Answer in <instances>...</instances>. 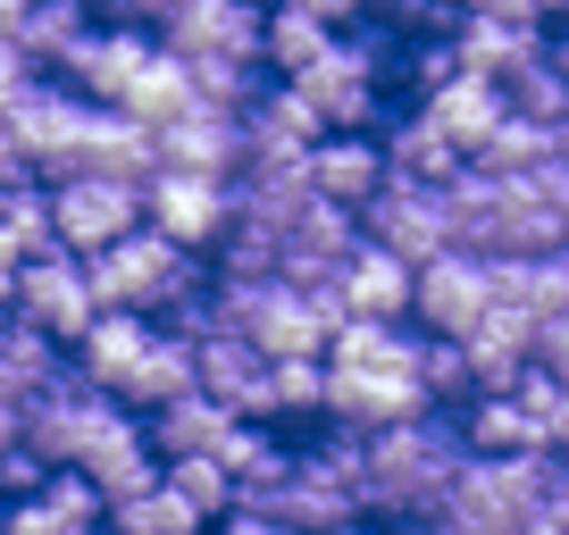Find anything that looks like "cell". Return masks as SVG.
<instances>
[{
    "instance_id": "6da1fadb",
    "label": "cell",
    "mask_w": 569,
    "mask_h": 535,
    "mask_svg": "<svg viewBox=\"0 0 569 535\" xmlns=\"http://www.w3.org/2000/svg\"><path fill=\"white\" fill-rule=\"evenodd\" d=\"M469 461L461 444V418L452 411H419V418H393V427H369V461H360V518L377 527H410L419 511H436L452 485V468Z\"/></svg>"
},
{
    "instance_id": "7a4b0ae2",
    "label": "cell",
    "mask_w": 569,
    "mask_h": 535,
    "mask_svg": "<svg viewBox=\"0 0 569 535\" xmlns=\"http://www.w3.org/2000/svg\"><path fill=\"white\" fill-rule=\"evenodd\" d=\"M76 268H84L92 310H142V319H151L160 302H177L184 285H201L193 251H184V243H168L160 226H126L118 243L76 251Z\"/></svg>"
},
{
    "instance_id": "3957f363",
    "label": "cell",
    "mask_w": 569,
    "mask_h": 535,
    "mask_svg": "<svg viewBox=\"0 0 569 535\" xmlns=\"http://www.w3.org/2000/svg\"><path fill=\"white\" fill-rule=\"evenodd\" d=\"M234 218V176H201V168H151L142 176V226H160L168 243L210 251Z\"/></svg>"
},
{
    "instance_id": "277c9868",
    "label": "cell",
    "mask_w": 569,
    "mask_h": 535,
    "mask_svg": "<svg viewBox=\"0 0 569 535\" xmlns=\"http://www.w3.org/2000/svg\"><path fill=\"white\" fill-rule=\"evenodd\" d=\"M486 260L478 251H461V243H445V251H427L419 268H410V310L402 319H419V335H452L461 343L469 326L486 319Z\"/></svg>"
},
{
    "instance_id": "5b68a950",
    "label": "cell",
    "mask_w": 569,
    "mask_h": 535,
    "mask_svg": "<svg viewBox=\"0 0 569 535\" xmlns=\"http://www.w3.org/2000/svg\"><path fill=\"white\" fill-rule=\"evenodd\" d=\"M9 310H18L34 335H51L59 352H76V335L92 326V293H84V268H76V251L42 243L18 260V293H9Z\"/></svg>"
},
{
    "instance_id": "8992f818",
    "label": "cell",
    "mask_w": 569,
    "mask_h": 535,
    "mask_svg": "<svg viewBox=\"0 0 569 535\" xmlns=\"http://www.w3.org/2000/svg\"><path fill=\"white\" fill-rule=\"evenodd\" d=\"M126 226H142V184L92 176V168L51 184V243L59 251H101V243H118Z\"/></svg>"
},
{
    "instance_id": "52a82bcc",
    "label": "cell",
    "mask_w": 569,
    "mask_h": 535,
    "mask_svg": "<svg viewBox=\"0 0 569 535\" xmlns=\"http://www.w3.org/2000/svg\"><path fill=\"white\" fill-rule=\"evenodd\" d=\"M360 234L386 243L393 260L419 268L427 251H445V210H436V184H410V176H377V193L360 201Z\"/></svg>"
},
{
    "instance_id": "ba28073f",
    "label": "cell",
    "mask_w": 569,
    "mask_h": 535,
    "mask_svg": "<svg viewBox=\"0 0 569 535\" xmlns=\"http://www.w3.org/2000/svg\"><path fill=\"white\" fill-rule=\"evenodd\" d=\"M427 411V393H419V376H410V360L402 369H327V385H319V418H336V427H393V418H419Z\"/></svg>"
},
{
    "instance_id": "9c48e42d",
    "label": "cell",
    "mask_w": 569,
    "mask_h": 535,
    "mask_svg": "<svg viewBox=\"0 0 569 535\" xmlns=\"http://www.w3.org/2000/svg\"><path fill=\"white\" fill-rule=\"evenodd\" d=\"M151 59V34L142 26H84V34L59 51V75H68L76 101L92 109H118V92L134 84V68Z\"/></svg>"
},
{
    "instance_id": "30bf717a",
    "label": "cell",
    "mask_w": 569,
    "mask_h": 535,
    "mask_svg": "<svg viewBox=\"0 0 569 535\" xmlns=\"http://www.w3.org/2000/svg\"><path fill=\"white\" fill-rule=\"evenodd\" d=\"M193 393H210V402H227L234 418L268 427V360L251 352L243 335H227V326L193 335Z\"/></svg>"
},
{
    "instance_id": "8fae6325",
    "label": "cell",
    "mask_w": 569,
    "mask_h": 535,
    "mask_svg": "<svg viewBox=\"0 0 569 535\" xmlns=\"http://www.w3.org/2000/svg\"><path fill=\"white\" fill-rule=\"evenodd\" d=\"M302 176L319 201H336V210H360V201L377 193V176H386V160H377V134H319V143L302 151Z\"/></svg>"
},
{
    "instance_id": "7c38bea8",
    "label": "cell",
    "mask_w": 569,
    "mask_h": 535,
    "mask_svg": "<svg viewBox=\"0 0 569 535\" xmlns=\"http://www.w3.org/2000/svg\"><path fill=\"white\" fill-rule=\"evenodd\" d=\"M336 293H343L352 319H402L410 310V260H393L386 243L360 234V243L343 251V268H336Z\"/></svg>"
},
{
    "instance_id": "4fadbf2b",
    "label": "cell",
    "mask_w": 569,
    "mask_h": 535,
    "mask_svg": "<svg viewBox=\"0 0 569 535\" xmlns=\"http://www.w3.org/2000/svg\"><path fill=\"white\" fill-rule=\"evenodd\" d=\"M419 118L469 160V151L486 143V125L502 118V84H495V75H469V68H461V75H445L436 92H419Z\"/></svg>"
},
{
    "instance_id": "5bb4252c",
    "label": "cell",
    "mask_w": 569,
    "mask_h": 535,
    "mask_svg": "<svg viewBox=\"0 0 569 535\" xmlns=\"http://www.w3.org/2000/svg\"><path fill=\"white\" fill-rule=\"evenodd\" d=\"M177 393H193V343H177V335L151 326V343L134 352V369L109 385V402H118L126 418H142V411H160V402H177Z\"/></svg>"
},
{
    "instance_id": "9a60e30c",
    "label": "cell",
    "mask_w": 569,
    "mask_h": 535,
    "mask_svg": "<svg viewBox=\"0 0 569 535\" xmlns=\"http://www.w3.org/2000/svg\"><path fill=\"white\" fill-rule=\"evenodd\" d=\"M461 360H469V385L478 393H511V376L528 369V310L486 302V319L461 335Z\"/></svg>"
},
{
    "instance_id": "2e32d148",
    "label": "cell",
    "mask_w": 569,
    "mask_h": 535,
    "mask_svg": "<svg viewBox=\"0 0 569 535\" xmlns=\"http://www.w3.org/2000/svg\"><path fill=\"white\" fill-rule=\"evenodd\" d=\"M134 427H142V444L160 452V461H177V452H218L227 427H234V411L210 402V393H177V402H160V411H142Z\"/></svg>"
},
{
    "instance_id": "e0dca14e",
    "label": "cell",
    "mask_w": 569,
    "mask_h": 535,
    "mask_svg": "<svg viewBox=\"0 0 569 535\" xmlns=\"http://www.w3.org/2000/svg\"><path fill=\"white\" fill-rule=\"evenodd\" d=\"M160 168H201V176H234V109H184V118H168L160 134Z\"/></svg>"
},
{
    "instance_id": "ac0fdd59",
    "label": "cell",
    "mask_w": 569,
    "mask_h": 535,
    "mask_svg": "<svg viewBox=\"0 0 569 535\" xmlns=\"http://www.w3.org/2000/svg\"><path fill=\"white\" fill-rule=\"evenodd\" d=\"M76 468L92 477L101 511H109V502H126V494H142V485H160V452L142 444V427H134V418H118V427H109V435H101V444H92Z\"/></svg>"
},
{
    "instance_id": "d6986e66",
    "label": "cell",
    "mask_w": 569,
    "mask_h": 535,
    "mask_svg": "<svg viewBox=\"0 0 569 535\" xmlns=\"http://www.w3.org/2000/svg\"><path fill=\"white\" fill-rule=\"evenodd\" d=\"M545 42H552L545 26H502V18H469V9L452 18V59H461L469 75H495V84L519 68V59H536Z\"/></svg>"
},
{
    "instance_id": "ffe728a7",
    "label": "cell",
    "mask_w": 569,
    "mask_h": 535,
    "mask_svg": "<svg viewBox=\"0 0 569 535\" xmlns=\"http://www.w3.org/2000/svg\"><path fill=\"white\" fill-rule=\"evenodd\" d=\"M84 168H92V176L142 184L151 168H160V143H151V125H134L126 109H92V118H84Z\"/></svg>"
},
{
    "instance_id": "44dd1931",
    "label": "cell",
    "mask_w": 569,
    "mask_h": 535,
    "mask_svg": "<svg viewBox=\"0 0 569 535\" xmlns=\"http://www.w3.org/2000/svg\"><path fill=\"white\" fill-rule=\"evenodd\" d=\"M545 151H569V125H545V118H519V109H502V118L486 125V143L469 151V168H486V176H528Z\"/></svg>"
},
{
    "instance_id": "7402d4cb",
    "label": "cell",
    "mask_w": 569,
    "mask_h": 535,
    "mask_svg": "<svg viewBox=\"0 0 569 535\" xmlns=\"http://www.w3.org/2000/svg\"><path fill=\"white\" fill-rule=\"evenodd\" d=\"M142 343H151V319H142V310H92V326L76 335V369H84L92 385L109 393L126 369H134Z\"/></svg>"
},
{
    "instance_id": "603a6c76",
    "label": "cell",
    "mask_w": 569,
    "mask_h": 535,
    "mask_svg": "<svg viewBox=\"0 0 569 535\" xmlns=\"http://www.w3.org/2000/svg\"><path fill=\"white\" fill-rule=\"evenodd\" d=\"M327 42H336V26H319L310 9H293V0H268V9H260V68L277 75V84H284V75H302Z\"/></svg>"
},
{
    "instance_id": "cb8c5ba5",
    "label": "cell",
    "mask_w": 569,
    "mask_h": 535,
    "mask_svg": "<svg viewBox=\"0 0 569 535\" xmlns=\"http://www.w3.org/2000/svg\"><path fill=\"white\" fill-rule=\"evenodd\" d=\"M377 160H386V176H410V184H445L452 168H461V151H452L445 134H436V125H427L419 109H410L402 125H386V134H377Z\"/></svg>"
},
{
    "instance_id": "d4e9b609",
    "label": "cell",
    "mask_w": 569,
    "mask_h": 535,
    "mask_svg": "<svg viewBox=\"0 0 569 535\" xmlns=\"http://www.w3.org/2000/svg\"><path fill=\"white\" fill-rule=\"evenodd\" d=\"M360 502L343 494V485H327L319 468H302V452H293V477H284V494L268 502V518L277 527H293V535H319V527H336V518H352Z\"/></svg>"
},
{
    "instance_id": "484cf974",
    "label": "cell",
    "mask_w": 569,
    "mask_h": 535,
    "mask_svg": "<svg viewBox=\"0 0 569 535\" xmlns=\"http://www.w3.org/2000/svg\"><path fill=\"white\" fill-rule=\"evenodd\" d=\"M118 109H126L134 125H151V134H160L168 118H184V109H193V84H184V68L160 51V42H151V59H142V68H134V84L118 92Z\"/></svg>"
},
{
    "instance_id": "4316f807",
    "label": "cell",
    "mask_w": 569,
    "mask_h": 535,
    "mask_svg": "<svg viewBox=\"0 0 569 535\" xmlns=\"http://www.w3.org/2000/svg\"><path fill=\"white\" fill-rule=\"evenodd\" d=\"M502 109H519V118H545V125H569V75H561V51H552V42L502 75Z\"/></svg>"
},
{
    "instance_id": "83f0119b",
    "label": "cell",
    "mask_w": 569,
    "mask_h": 535,
    "mask_svg": "<svg viewBox=\"0 0 569 535\" xmlns=\"http://www.w3.org/2000/svg\"><path fill=\"white\" fill-rule=\"evenodd\" d=\"M101 527H118V535H201L210 518H201L184 494H168V485H142V494L109 502V511H101Z\"/></svg>"
},
{
    "instance_id": "f1b7e54d",
    "label": "cell",
    "mask_w": 569,
    "mask_h": 535,
    "mask_svg": "<svg viewBox=\"0 0 569 535\" xmlns=\"http://www.w3.org/2000/svg\"><path fill=\"white\" fill-rule=\"evenodd\" d=\"M319 360H327V369H402L410 335H402V319H343Z\"/></svg>"
},
{
    "instance_id": "f546056e",
    "label": "cell",
    "mask_w": 569,
    "mask_h": 535,
    "mask_svg": "<svg viewBox=\"0 0 569 535\" xmlns=\"http://www.w3.org/2000/svg\"><path fill=\"white\" fill-rule=\"evenodd\" d=\"M177 68H184V84H193V101H201V109H243V101H260V84H277L260 59H218V51L177 59Z\"/></svg>"
},
{
    "instance_id": "4dcf8cb0",
    "label": "cell",
    "mask_w": 569,
    "mask_h": 535,
    "mask_svg": "<svg viewBox=\"0 0 569 535\" xmlns=\"http://www.w3.org/2000/svg\"><path fill=\"white\" fill-rule=\"evenodd\" d=\"M511 402H519V418H528V444L536 452H561L569 444V376L519 369L511 376Z\"/></svg>"
},
{
    "instance_id": "1f68e13d",
    "label": "cell",
    "mask_w": 569,
    "mask_h": 535,
    "mask_svg": "<svg viewBox=\"0 0 569 535\" xmlns=\"http://www.w3.org/2000/svg\"><path fill=\"white\" fill-rule=\"evenodd\" d=\"M410 376H419V393H427V411H461L469 393V360H461V343L452 335H410Z\"/></svg>"
},
{
    "instance_id": "d6a6232c",
    "label": "cell",
    "mask_w": 569,
    "mask_h": 535,
    "mask_svg": "<svg viewBox=\"0 0 569 535\" xmlns=\"http://www.w3.org/2000/svg\"><path fill=\"white\" fill-rule=\"evenodd\" d=\"M59 376V343L51 335H34V326L18 319V310H9V326H0V393H42Z\"/></svg>"
},
{
    "instance_id": "836d02e7",
    "label": "cell",
    "mask_w": 569,
    "mask_h": 535,
    "mask_svg": "<svg viewBox=\"0 0 569 535\" xmlns=\"http://www.w3.org/2000/svg\"><path fill=\"white\" fill-rule=\"evenodd\" d=\"M160 485H168V494H184L201 518L234 511V477H227V461H218V452H177V461H160Z\"/></svg>"
},
{
    "instance_id": "e575fe53",
    "label": "cell",
    "mask_w": 569,
    "mask_h": 535,
    "mask_svg": "<svg viewBox=\"0 0 569 535\" xmlns=\"http://www.w3.org/2000/svg\"><path fill=\"white\" fill-rule=\"evenodd\" d=\"M92 26L84 0H26V18H18V42L34 51V68H59V51H68L76 34Z\"/></svg>"
},
{
    "instance_id": "d590c367",
    "label": "cell",
    "mask_w": 569,
    "mask_h": 535,
    "mask_svg": "<svg viewBox=\"0 0 569 535\" xmlns=\"http://www.w3.org/2000/svg\"><path fill=\"white\" fill-rule=\"evenodd\" d=\"M0 234H9V243L18 251H42L51 243V184L42 176H0Z\"/></svg>"
},
{
    "instance_id": "8d00e7d4",
    "label": "cell",
    "mask_w": 569,
    "mask_h": 535,
    "mask_svg": "<svg viewBox=\"0 0 569 535\" xmlns=\"http://www.w3.org/2000/svg\"><path fill=\"white\" fill-rule=\"evenodd\" d=\"M319 385H327V360L319 352L268 360V418H319Z\"/></svg>"
},
{
    "instance_id": "74e56055",
    "label": "cell",
    "mask_w": 569,
    "mask_h": 535,
    "mask_svg": "<svg viewBox=\"0 0 569 535\" xmlns=\"http://www.w3.org/2000/svg\"><path fill=\"white\" fill-rule=\"evenodd\" d=\"M360 461H369V435H360V427H336V418H319V444H302V468H319V477L343 485V494L360 485Z\"/></svg>"
},
{
    "instance_id": "f35d334b",
    "label": "cell",
    "mask_w": 569,
    "mask_h": 535,
    "mask_svg": "<svg viewBox=\"0 0 569 535\" xmlns=\"http://www.w3.org/2000/svg\"><path fill=\"white\" fill-rule=\"evenodd\" d=\"M218 276H277V234L251 226V218H227V234H218Z\"/></svg>"
},
{
    "instance_id": "ab89813d",
    "label": "cell",
    "mask_w": 569,
    "mask_h": 535,
    "mask_svg": "<svg viewBox=\"0 0 569 535\" xmlns=\"http://www.w3.org/2000/svg\"><path fill=\"white\" fill-rule=\"evenodd\" d=\"M34 502H42V511H59V518H76V527H101V494H92V477L76 461L68 468H42Z\"/></svg>"
},
{
    "instance_id": "60d3db41",
    "label": "cell",
    "mask_w": 569,
    "mask_h": 535,
    "mask_svg": "<svg viewBox=\"0 0 569 535\" xmlns=\"http://www.w3.org/2000/svg\"><path fill=\"white\" fill-rule=\"evenodd\" d=\"M528 369L569 376V310H545V319H528Z\"/></svg>"
},
{
    "instance_id": "b9f144b4",
    "label": "cell",
    "mask_w": 569,
    "mask_h": 535,
    "mask_svg": "<svg viewBox=\"0 0 569 535\" xmlns=\"http://www.w3.org/2000/svg\"><path fill=\"white\" fill-rule=\"evenodd\" d=\"M0 535H92V527H76V518L42 511V502L26 494V502H0Z\"/></svg>"
},
{
    "instance_id": "7bdbcfd3",
    "label": "cell",
    "mask_w": 569,
    "mask_h": 535,
    "mask_svg": "<svg viewBox=\"0 0 569 535\" xmlns=\"http://www.w3.org/2000/svg\"><path fill=\"white\" fill-rule=\"evenodd\" d=\"M402 535H519V527H502V518H469V511H452V502H436V511H419Z\"/></svg>"
},
{
    "instance_id": "ee69618b",
    "label": "cell",
    "mask_w": 569,
    "mask_h": 535,
    "mask_svg": "<svg viewBox=\"0 0 569 535\" xmlns=\"http://www.w3.org/2000/svg\"><path fill=\"white\" fill-rule=\"evenodd\" d=\"M42 485V461L26 444H0V502H26Z\"/></svg>"
},
{
    "instance_id": "f6af8a7d",
    "label": "cell",
    "mask_w": 569,
    "mask_h": 535,
    "mask_svg": "<svg viewBox=\"0 0 569 535\" xmlns=\"http://www.w3.org/2000/svg\"><path fill=\"white\" fill-rule=\"evenodd\" d=\"M92 26H160L168 18V0H84Z\"/></svg>"
},
{
    "instance_id": "bcb514c9",
    "label": "cell",
    "mask_w": 569,
    "mask_h": 535,
    "mask_svg": "<svg viewBox=\"0 0 569 535\" xmlns=\"http://www.w3.org/2000/svg\"><path fill=\"white\" fill-rule=\"evenodd\" d=\"M201 535H293V527H277L268 511H218V518H210Z\"/></svg>"
},
{
    "instance_id": "7dc6e473",
    "label": "cell",
    "mask_w": 569,
    "mask_h": 535,
    "mask_svg": "<svg viewBox=\"0 0 569 535\" xmlns=\"http://www.w3.org/2000/svg\"><path fill=\"white\" fill-rule=\"evenodd\" d=\"M469 18H502V26H545V9L536 0H461Z\"/></svg>"
},
{
    "instance_id": "c3c4849f",
    "label": "cell",
    "mask_w": 569,
    "mask_h": 535,
    "mask_svg": "<svg viewBox=\"0 0 569 535\" xmlns=\"http://www.w3.org/2000/svg\"><path fill=\"white\" fill-rule=\"evenodd\" d=\"M293 9H310V18H319V26H336V34L369 18V0H293Z\"/></svg>"
},
{
    "instance_id": "681fc988",
    "label": "cell",
    "mask_w": 569,
    "mask_h": 535,
    "mask_svg": "<svg viewBox=\"0 0 569 535\" xmlns=\"http://www.w3.org/2000/svg\"><path fill=\"white\" fill-rule=\"evenodd\" d=\"M26 75H42V68H34V51H26V42H0V92H18Z\"/></svg>"
},
{
    "instance_id": "f907efd6",
    "label": "cell",
    "mask_w": 569,
    "mask_h": 535,
    "mask_svg": "<svg viewBox=\"0 0 569 535\" xmlns=\"http://www.w3.org/2000/svg\"><path fill=\"white\" fill-rule=\"evenodd\" d=\"M18 260H26V251L0 234V310H9V293H18Z\"/></svg>"
},
{
    "instance_id": "816d5d0a",
    "label": "cell",
    "mask_w": 569,
    "mask_h": 535,
    "mask_svg": "<svg viewBox=\"0 0 569 535\" xmlns=\"http://www.w3.org/2000/svg\"><path fill=\"white\" fill-rule=\"evenodd\" d=\"M18 435H26V402H18V393H0V444H18Z\"/></svg>"
},
{
    "instance_id": "f5cc1de1",
    "label": "cell",
    "mask_w": 569,
    "mask_h": 535,
    "mask_svg": "<svg viewBox=\"0 0 569 535\" xmlns=\"http://www.w3.org/2000/svg\"><path fill=\"white\" fill-rule=\"evenodd\" d=\"M519 535H569V511H528V518H519Z\"/></svg>"
},
{
    "instance_id": "db71d44e",
    "label": "cell",
    "mask_w": 569,
    "mask_h": 535,
    "mask_svg": "<svg viewBox=\"0 0 569 535\" xmlns=\"http://www.w3.org/2000/svg\"><path fill=\"white\" fill-rule=\"evenodd\" d=\"M319 535H386V527H377V518H360V511H352V518H336V527H319Z\"/></svg>"
},
{
    "instance_id": "11a10c76",
    "label": "cell",
    "mask_w": 569,
    "mask_h": 535,
    "mask_svg": "<svg viewBox=\"0 0 569 535\" xmlns=\"http://www.w3.org/2000/svg\"><path fill=\"white\" fill-rule=\"evenodd\" d=\"M18 168H26V160H18V134L0 125V176H18Z\"/></svg>"
},
{
    "instance_id": "9f6ffc18",
    "label": "cell",
    "mask_w": 569,
    "mask_h": 535,
    "mask_svg": "<svg viewBox=\"0 0 569 535\" xmlns=\"http://www.w3.org/2000/svg\"><path fill=\"white\" fill-rule=\"evenodd\" d=\"M18 18H26V0H0V42H18Z\"/></svg>"
},
{
    "instance_id": "6f0895ef",
    "label": "cell",
    "mask_w": 569,
    "mask_h": 535,
    "mask_svg": "<svg viewBox=\"0 0 569 535\" xmlns=\"http://www.w3.org/2000/svg\"><path fill=\"white\" fill-rule=\"evenodd\" d=\"M536 9H545V26H552V18H561V9H569V0H536Z\"/></svg>"
},
{
    "instance_id": "680465c9",
    "label": "cell",
    "mask_w": 569,
    "mask_h": 535,
    "mask_svg": "<svg viewBox=\"0 0 569 535\" xmlns=\"http://www.w3.org/2000/svg\"><path fill=\"white\" fill-rule=\"evenodd\" d=\"M377 9H386V0H369V18H377Z\"/></svg>"
},
{
    "instance_id": "91938a15",
    "label": "cell",
    "mask_w": 569,
    "mask_h": 535,
    "mask_svg": "<svg viewBox=\"0 0 569 535\" xmlns=\"http://www.w3.org/2000/svg\"><path fill=\"white\" fill-rule=\"evenodd\" d=\"M92 535H118V527H92Z\"/></svg>"
}]
</instances>
